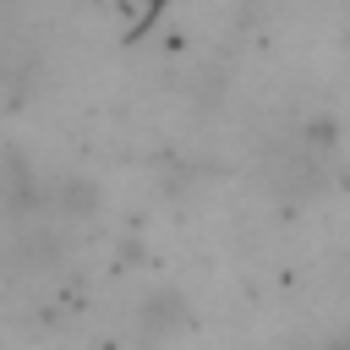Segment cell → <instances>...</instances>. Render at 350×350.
I'll list each match as a JSON object with an SVG mask.
<instances>
[{"label":"cell","instance_id":"1","mask_svg":"<svg viewBox=\"0 0 350 350\" xmlns=\"http://www.w3.org/2000/svg\"><path fill=\"white\" fill-rule=\"evenodd\" d=\"M328 350H350V334H345V339H334V345H328Z\"/></svg>","mask_w":350,"mask_h":350}]
</instances>
